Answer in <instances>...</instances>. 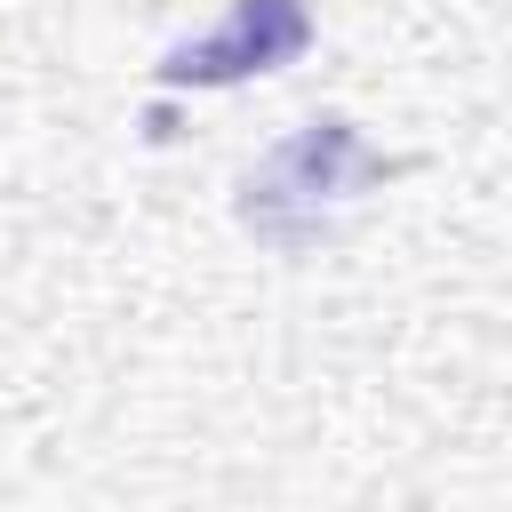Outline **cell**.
Listing matches in <instances>:
<instances>
[{"label": "cell", "instance_id": "cell-1", "mask_svg": "<svg viewBox=\"0 0 512 512\" xmlns=\"http://www.w3.org/2000/svg\"><path fill=\"white\" fill-rule=\"evenodd\" d=\"M400 160H384V152H368V136L352 128V120H304L288 144H272L256 168H248V184H240V224L256 232V240H280V248H304L320 224H328V208L336 200H352L360 184H384Z\"/></svg>", "mask_w": 512, "mask_h": 512}, {"label": "cell", "instance_id": "cell-2", "mask_svg": "<svg viewBox=\"0 0 512 512\" xmlns=\"http://www.w3.org/2000/svg\"><path fill=\"white\" fill-rule=\"evenodd\" d=\"M312 48V8L304 0H232V16L208 40H184L160 56V88H232L256 72H280Z\"/></svg>", "mask_w": 512, "mask_h": 512}]
</instances>
